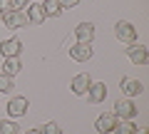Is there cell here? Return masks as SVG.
Wrapping results in <instances>:
<instances>
[{
    "mask_svg": "<svg viewBox=\"0 0 149 134\" xmlns=\"http://www.w3.org/2000/svg\"><path fill=\"white\" fill-rule=\"evenodd\" d=\"M90 102L92 104H102L104 102V97H107V85L104 82H92V87H90Z\"/></svg>",
    "mask_w": 149,
    "mask_h": 134,
    "instance_id": "obj_13",
    "label": "cell"
},
{
    "mask_svg": "<svg viewBox=\"0 0 149 134\" xmlns=\"http://www.w3.org/2000/svg\"><path fill=\"white\" fill-rule=\"evenodd\" d=\"M25 134H40V129H27Z\"/></svg>",
    "mask_w": 149,
    "mask_h": 134,
    "instance_id": "obj_23",
    "label": "cell"
},
{
    "mask_svg": "<svg viewBox=\"0 0 149 134\" xmlns=\"http://www.w3.org/2000/svg\"><path fill=\"white\" fill-rule=\"evenodd\" d=\"M77 3H80V0H60L62 10H65V8H77Z\"/></svg>",
    "mask_w": 149,
    "mask_h": 134,
    "instance_id": "obj_21",
    "label": "cell"
},
{
    "mask_svg": "<svg viewBox=\"0 0 149 134\" xmlns=\"http://www.w3.org/2000/svg\"><path fill=\"white\" fill-rule=\"evenodd\" d=\"M0 134H17V124L13 122V119L0 122Z\"/></svg>",
    "mask_w": 149,
    "mask_h": 134,
    "instance_id": "obj_19",
    "label": "cell"
},
{
    "mask_svg": "<svg viewBox=\"0 0 149 134\" xmlns=\"http://www.w3.org/2000/svg\"><path fill=\"white\" fill-rule=\"evenodd\" d=\"M119 87H122V92L132 99V97H137V94H142L144 92V87H142V82L139 80H129V77H124L122 82H119Z\"/></svg>",
    "mask_w": 149,
    "mask_h": 134,
    "instance_id": "obj_12",
    "label": "cell"
},
{
    "mask_svg": "<svg viewBox=\"0 0 149 134\" xmlns=\"http://www.w3.org/2000/svg\"><path fill=\"white\" fill-rule=\"evenodd\" d=\"M134 134H147V132H144V129H137V132H134Z\"/></svg>",
    "mask_w": 149,
    "mask_h": 134,
    "instance_id": "obj_24",
    "label": "cell"
},
{
    "mask_svg": "<svg viewBox=\"0 0 149 134\" xmlns=\"http://www.w3.org/2000/svg\"><path fill=\"white\" fill-rule=\"evenodd\" d=\"M92 55H95V50L87 42H74L72 47H70V57H72L74 62H90Z\"/></svg>",
    "mask_w": 149,
    "mask_h": 134,
    "instance_id": "obj_3",
    "label": "cell"
},
{
    "mask_svg": "<svg viewBox=\"0 0 149 134\" xmlns=\"http://www.w3.org/2000/svg\"><path fill=\"white\" fill-rule=\"evenodd\" d=\"M45 10V15L47 17H60L62 15V5H60V0H45V3H40Z\"/></svg>",
    "mask_w": 149,
    "mask_h": 134,
    "instance_id": "obj_14",
    "label": "cell"
},
{
    "mask_svg": "<svg viewBox=\"0 0 149 134\" xmlns=\"http://www.w3.org/2000/svg\"><path fill=\"white\" fill-rule=\"evenodd\" d=\"M0 25H3V12H0Z\"/></svg>",
    "mask_w": 149,
    "mask_h": 134,
    "instance_id": "obj_25",
    "label": "cell"
},
{
    "mask_svg": "<svg viewBox=\"0 0 149 134\" xmlns=\"http://www.w3.org/2000/svg\"><path fill=\"white\" fill-rule=\"evenodd\" d=\"M20 70H22V65H20V57H5V62H3V72H5V75L15 77Z\"/></svg>",
    "mask_w": 149,
    "mask_h": 134,
    "instance_id": "obj_15",
    "label": "cell"
},
{
    "mask_svg": "<svg viewBox=\"0 0 149 134\" xmlns=\"http://www.w3.org/2000/svg\"><path fill=\"white\" fill-rule=\"evenodd\" d=\"M10 10V0H0V12H8Z\"/></svg>",
    "mask_w": 149,
    "mask_h": 134,
    "instance_id": "obj_22",
    "label": "cell"
},
{
    "mask_svg": "<svg viewBox=\"0 0 149 134\" xmlns=\"http://www.w3.org/2000/svg\"><path fill=\"white\" fill-rule=\"evenodd\" d=\"M127 57H129V62H134V65H147L149 62V47L132 42L127 47Z\"/></svg>",
    "mask_w": 149,
    "mask_h": 134,
    "instance_id": "obj_5",
    "label": "cell"
},
{
    "mask_svg": "<svg viewBox=\"0 0 149 134\" xmlns=\"http://www.w3.org/2000/svg\"><path fill=\"white\" fill-rule=\"evenodd\" d=\"M30 5V0H10V10H22Z\"/></svg>",
    "mask_w": 149,
    "mask_h": 134,
    "instance_id": "obj_20",
    "label": "cell"
},
{
    "mask_svg": "<svg viewBox=\"0 0 149 134\" xmlns=\"http://www.w3.org/2000/svg\"><path fill=\"white\" fill-rule=\"evenodd\" d=\"M40 134H62V127L57 122H47V124L40 127Z\"/></svg>",
    "mask_w": 149,
    "mask_h": 134,
    "instance_id": "obj_18",
    "label": "cell"
},
{
    "mask_svg": "<svg viewBox=\"0 0 149 134\" xmlns=\"http://www.w3.org/2000/svg\"><path fill=\"white\" fill-rule=\"evenodd\" d=\"M0 52H3V57H20V52H22V42H20L17 37L3 40V42H0Z\"/></svg>",
    "mask_w": 149,
    "mask_h": 134,
    "instance_id": "obj_7",
    "label": "cell"
},
{
    "mask_svg": "<svg viewBox=\"0 0 149 134\" xmlns=\"http://www.w3.org/2000/svg\"><path fill=\"white\" fill-rule=\"evenodd\" d=\"M13 87H15V80H13L10 75H5V72H0V92L5 94V92H13Z\"/></svg>",
    "mask_w": 149,
    "mask_h": 134,
    "instance_id": "obj_17",
    "label": "cell"
},
{
    "mask_svg": "<svg viewBox=\"0 0 149 134\" xmlns=\"http://www.w3.org/2000/svg\"><path fill=\"white\" fill-rule=\"evenodd\" d=\"M114 124H117V117H114V114H109V112H104V114H100V117H97L95 129H97L100 134H112Z\"/></svg>",
    "mask_w": 149,
    "mask_h": 134,
    "instance_id": "obj_9",
    "label": "cell"
},
{
    "mask_svg": "<svg viewBox=\"0 0 149 134\" xmlns=\"http://www.w3.org/2000/svg\"><path fill=\"white\" fill-rule=\"evenodd\" d=\"M25 17H27V22H32V25H42V22L47 20V15H45V10H42L40 3H30V5H27Z\"/></svg>",
    "mask_w": 149,
    "mask_h": 134,
    "instance_id": "obj_10",
    "label": "cell"
},
{
    "mask_svg": "<svg viewBox=\"0 0 149 134\" xmlns=\"http://www.w3.org/2000/svg\"><path fill=\"white\" fill-rule=\"evenodd\" d=\"M134 132H137V127L132 119H117V124L112 129V134H134Z\"/></svg>",
    "mask_w": 149,
    "mask_h": 134,
    "instance_id": "obj_16",
    "label": "cell"
},
{
    "mask_svg": "<svg viewBox=\"0 0 149 134\" xmlns=\"http://www.w3.org/2000/svg\"><path fill=\"white\" fill-rule=\"evenodd\" d=\"M112 114L117 119H134L137 117V107H134V102L129 97H124V99H117V102H114V112Z\"/></svg>",
    "mask_w": 149,
    "mask_h": 134,
    "instance_id": "obj_2",
    "label": "cell"
},
{
    "mask_svg": "<svg viewBox=\"0 0 149 134\" xmlns=\"http://www.w3.org/2000/svg\"><path fill=\"white\" fill-rule=\"evenodd\" d=\"M92 87V77L87 75V72H80V75H74L72 82H70V90L74 92V94H87Z\"/></svg>",
    "mask_w": 149,
    "mask_h": 134,
    "instance_id": "obj_6",
    "label": "cell"
},
{
    "mask_svg": "<svg viewBox=\"0 0 149 134\" xmlns=\"http://www.w3.org/2000/svg\"><path fill=\"white\" fill-rule=\"evenodd\" d=\"M74 37H77V42L92 45V40H95V25L92 22H80V25L74 27Z\"/></svg>",
    "mask_w": 149,
    "mask_h": 134,
    "instance_id": "obj_8",
    "label": "cell"
},
{
    "mask_svg": "<svg viewBox=\"0 0 149 134\" xmlns=\"http://www.w3.org/2000/svg\"><path fill=\"white\" fill-rule=\"evenodd\" d=\"M3 25L17 30V27H27L30 22H27V17H25L22 10H8V12H3Z\"/></svg>",
    "mask_w": 149,
    "mask_h": 134,
    "instance_id": "obj_4",
    "label": "cell"
},
{
    "mask_svg": "<svg viewBox=\"0 0 149 134\" xmlns=\"http://www.w3.org/2000/svg\"><path fill=\"white\" fill-rule=\"evenodd\" d=\"M27 107H30V102H27L25 97H13L10 102H8V114L10 117H22L27 112Z\"/></svg>",
    "mask_w": 149,
    "mask_h": 134,
    "instance_id": "obj_11",
    "label": "cell"
},
{
    "mask_svg": "<svg viewBox=\"0 0 149 134\" xmlns=\"http://www.w3.org/2000/svg\"><path fill=\"white\" fill-rule=\"evenodd\" d=\"M114 37H117L119 42H124V45H132V42H137V27L129 20H119L117 25H114Z\"/></svg>",
    "mask_w": 149,
    "mask_h": 134,
    "instance_id": "obj_1",
    "label": "cell"
}]
</instances>
